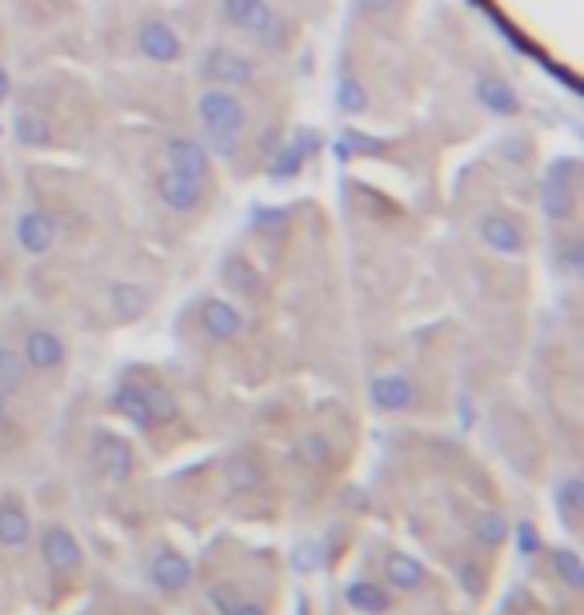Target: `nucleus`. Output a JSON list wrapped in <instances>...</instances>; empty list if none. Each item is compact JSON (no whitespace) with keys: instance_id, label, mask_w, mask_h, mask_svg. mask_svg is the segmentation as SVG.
<instances>
[{"instance_id":"nucleus-1","label":"nucleus","mask_w":584,"mask_h":615,"mask_svg":"<svg viewBox=\"0 0 584 615\" xmlns=\"http://www.w3.org/2000/svg\"><path fill=\"white\" fill-rule=\"evenodd\" d=\"M192 117H197V137L212 152L217 164H236L253 149L257 137V117H253V100L233 88H212L200 84L197 100H192Z\"/></svg>"},{"instance_id":"nucleus-2","label":"nucleus","mask_w":584,"mask_h":615,"mask_svg":"<svg viewBox=\"0 0 584 615\" xmlns=\"http://www.w3.org/2000/svg\"><path fill=\"white\" fill-rule=\"evenodd\" d=\"M217 24L224 40L257 52V57H289L301 40V24L277 0H217Z\"/></svg>"},{"instance_id":"nucleus-3","label":"nucleus","mask_w":584,"mask_h":615,"mask_svg":"<svg viewBox=\"0 0 584 615\" xmlns=\"http://www.w3.org/2000/svg\"><path fill=\"white\" fill-rule=\"evenodd\" d=\"M192 72H197L200 84H212V88H233V93H265V84L272 81L269 60L248 52V48L233 45V40H209L192 57Z\"/></svg>"},{"instance_id":"nucleus-4","label":"nucleus","mask_w":584,"mask_h":615,"mask_svg":"<svg viewBox=\"0 0 584 615\" xmlns=\"http://www.w3.org/2000/svg\"><path fill=\"white\" fill-rule=\"evenodd\" d=\"M129 45H132V57L149 60V64H161V69H173V64L188 60L185 33H180L173 16H164V12H141V16L129 24Z\"/></svg>"},{"instance_id":"nucleus-5","label":"nucleus","mask_w":584,"mask_h":615,"mask_svg":"<svg viewBox=\"0 0 584 615\" xmlns=\"http://www.w3.org/2000/svg\"><path fill=\"white\" fill-rule=\"evenodd\" d=\"M540 209L557 228L576 221L581 212V161L576 156H557L545 173V185H540Z\"/></svg>"},{"instance_id":"nucleus-6","label":"nucleus","mask_w":584,"mask_h":615,"mask_svg":"<svg viewBox=\"0 0 584 615\" xmlns=\"http://www.w3.org/2000/svg\"><path fill=\"white\" fill-rule=\"evenodd\" d=\"M152 192H156L164 212H173V216H200V212L209 209L217 185L197 180V176H188V173H176V168H164L161 164V168L152 173Z\"/></svg>"},{"instance_id":"nucleus-7","label":"nucleus","mask_w":584,"mask_h":615,"mask_svg":"<svg viewBox=\"0 0 584 615\" xmlns=\"http://www.w3.org/2000/svg\"><path fill=\"white\" fill-rule=\"evenodd\" d=\"M16 348H21V360L28 368V376H60V371L69 368V344L45 324L24 328Z\"/></svg>"},{"instance_id":"nucleus-8","label":"nucleus","mask_w":584,"mask_h":615,"mask_svg":"<svg viewBox=\"0 0 584 615\" xmlns=\"http://www.w3.org/2000/svg\"><path fill=\"white\" fill-rule=\"evenodd\" d=\"M89 460H93V468L108 484H129L137 476V452H132V443L120 431L96 428L93 443H89Z\"/></svg>"},{"instance_id":"nucleus-9","label":"nucleus","mask_w":584,"mask_h":615,"mask_svg":"<svg viewBox=\"0 0 584 615\" xmlns=\"http://www.w3.org/2000/svg\"><path fill=\"white\" fill-rule=\"evenodd\" d=\"M477 236L480 245L492 248V252H504V256H521L528 252V221L521 212H509V209H489L484 216L477 221Z\"/></svg>"},{"instance_id":"nucleus-10","label":"nucleus","mask_w":584,"mask_h":615,"mask_svg":"<svg viewBox=\"0 0 584 615\" xmlns=\"http://www.w3.org/2000/svg\"><path fill=\"white\" fill-rule=\"evenodd\" d=\"M60 216L48 209H21L16 212V221H12V240H16V248H21L24 256H48L57 252L60 245Z\"/></svg>"},{"instance_id":"nucleus-11","label":"nucleus","mask_w":584,"mask_h":615,"mask_svg":"<svg viewBox=\"0 0 584 615\" xmlns=\"http://www.w3.org/2000/svg\"><path fill=\"white\" fill-rule=\"evenodd\" d=\"M161 164L164 168H176V173H188V176H197V180L217 185V161H212V152L205 149V140L200 137L168 132L161 144Z\"/></svg>"},{"instance_id":"nucleus-12","label":"nucleus","mask_w":584,"mask_h":615,"mask_svg":"<svg viewBox=\"0 0 584 615\" xmlns=\"http://www.w3.org/2000/svg\"><path fill=\"white\" fill-rule=\"evenodd\" d=\"M197 328L217 344H233V340L245 336V308L229 296H200Z\"/></svg>"},{"instance_id":"nucleus-13","label":"nucleus","mask_w":584,"mask_h":615,"mask_svg":"<svg viewBox=\"0 0 584 615\" xmlns=\"http://www.w3.org/2000/svg\"><path fill=\"white\" fill-rule=\"evenodd\" d=\"M40 559H45V568L52 571L57 580H65L72 571H81L84 547L65 523H48L45 532H40Z\"/></svg>"},{"instance_id":"nucleus-14","label":"nucleus","mask_w":584,"mask_h":615,"mask_svg":"<svg viewBox=\"0 0 584 615\" xmlns=\"http://www.w3.org/2000/svg\"><path fill=\"white\" fill-rule=\"evenodd\" d=\"M149 580L164 595H185L192 588V559L185 552H176V547H161L149 559Z\"/></svg>"},{"instance_id":"nucleus-15","label":"nucleus","mask_w":584,"mask_h":615,"mask_svg":"<svg viewBox=\"0 0 584 615\" xmlns=\"http://www.w3.org/2000/svg\"><path fill=\"white\" fill-rule=\"evenodd\" d=\"M113 412L120 419H129L137 431H156L149 412V392H144V380H120L113 388Z\"/></svg>"},{"instance_id":"nucleus-16","label":"nucleus","mask_w":584,"mask_h":615,"mask_svg":"<svg viewBox=\"0 0 584 615\" xmlns=\"http://www.w3.org/2000/svg\"><path fill=\"white\" fill-rule=\"evenodd\" d=\"M33 540V516L16 496L0 499V547L4 552H21Z\"/></svg>"},{"instance_id":"nucleus-17","label":"nucleus","mask_w":584,"mask_h":615,"mask_svg":"<svg viewBox=\"0 0 584 615\" xmlns=\"http://www.w3.org/2000/svg\"><path fill=\"white\" fill-rule=\"evenodd\" d=\"M369 395H373V404L381 407V412H405V407H412V400H417V388H412V380L405 371H385V376L373 380Z\"/></svg>"},{"instance_id":"nucleus-18","label":"nucleus","mask_w":584,"mask_h":615,"mask_svg":"<svg viewBox=\"0 0 584 615\" xmlns=\"http://www.w3.org/2000/svg\"><path fill=\"white\" fill-rule=\"evenodd\" d=\"M552 511H557V520L569 528V532H581V511H584V480L576 472L557 480V488H552Z\"/></svg>"},{"instance_id":"nucleus-19","label":"nucleus","mask_w":584,"mask_h":615,"mask_svg":"<svg viewBox=\"0 0 584 615\" xmlns=\"http://www.w3.org/2000/svg\"><path fill=\"white\" fill-rule=\"evenodd\" d=\"M381 568H385V583L393 592H421L424 583H429V568H424L421 559L405 556V552H388Z\"/></svg>"},{"instance_id":"nucleus-20","label":"nucleus","mask_w":584,"mask_h":615,"mask_svg":"<svg viewBox=\"0 0 584 615\" xmlns=\"http://www.w3.org/2000/svg\"><path fill=\"white\" fill-rule=\"evenodd\" d=\"M344 604L361 615H388L393 612V588L373 583V580H352L349 588H344Z\"/></svg>"},{"instance_id":"nucleus-21","label":"nucleus","mask_w":584,"mask_h":615,"mask_svg":"<svg viewBox=\"0 0 584 615\" xmlns=\"http://www.w3.org/2000/svg\"><path fill=\"white\" fill-rule=\"evenodd\" d=\"M28 388V368L21 360V348L9 344V340H0V395H21Z\"/></svg>"},{"instance_id":"nucleus-22","label":"nucleus","mask_w":584,"mask_h":615,"mask_svg":"<svg viewBox=\"0 0 584 615\" xmlns=\"http://www.w3.org/2000/svg\"><path fill=\"white\" fill-rule=\"evenodd\" d=\"M224 484L236 492V496H248V492H257L265 484V472H260L257 460H248V456H233L229 464H224Z\"/></svg>"},{"instance_id":"nucleus-23","label":"nucleus","mask_w":584,"mask_h":615,"mask_svg":"<svg viewBox=\"0 0 584 615\" xmlns=\"http://www.w3.org/2000/svg\"><path fill=\"white\" fill-rule=\"evenodd\" d=\"M144 392H149V412L156 428H164V424H173V419L180 416V404H176L173 388H164V383H156V380H144Z\"/></svg>"},{"instance_id":"nucleus-24","label":"nucleus","mask_w":584,"mask_h":615,"mask_svg":"<svg viewBox=\"0 0 584 615\" xmlns=\"http://www.w3.org/2000/svg\"><path fill=\"white\" fill-rule=\"evenodd\" d=\"M472 535H477V544L480 547H497L509 540V520H504L501 511H480L477 516V523H472Z\"/></svg>"},{"instance_id":"nucleus-25","label":"nucleus","mask_w":584,"mask_h":615,"mask_svg":"<svg viewBox=\"0 0 584 615\" xmlns=\"http://www.w3.org/2000/svg\"><path fill=\"white\" fill-rule=\"evenodd\" d=\"M552 571H557V580H561L569 592H581L584 588L581 556H576L573 547H557V552H552Z\"/></svg>"},{"instance_id":"nucleus-26","label":"nucleus","mask_w":584,"mask_h":615,"mask_svg":"<svg viewBox=\"0 0 584 615\" xmlns=\"http://www.w3.org/2000/svg\"><path fill=\"white\" fill-rule=\"evenodd\" d=\"M108 304H113V312H120V316H141L149 296H144L141 288H132V284H113V288H108Z\"/></svg>"},{"instance_id":"nucleus-27","label":"nucleus","mask_w":584,"mask_h":615,"mask_svg":"<svg viewBox=\"0 0 584 615\" xmlns=\"http://www.w3.org/2000/svg\"><path fill=\"white\" fill-rule=\"evenodd\" d=\"M405 0H361L364 21H373L376 28H397Z\"/></svg>"},{"instance_id":"nucleus-28","label":"nucleus","mask_w":584,"mask_h":615,"mask_svg":"<svg viewBox=\"0 0 584 615\" xmlns=\"http://www.w3.org/2000/svg\"><path fill=\"white\" fill-rule=\"evenodd\" d=\"M245 595H241V583H217V588H209V604H212V612H221V615H233L236 612V604H241Z\"/></svg>"},{"instance_id":"nucleus-29","label":"nucleus","mask_w":584,"mask_h":615,"mask_svg":"<svg viewBox=\"0 0 584 615\" xmlns=\"http://www.w3.org/2000/svg\"><path fill=\"white\" fill-rule=\"evenodd\" d=\"M509 532L516 535V547H521V556H537L540 552V535L533 523H516V528H509Z\"/></svg>"},{"instance_id":"nucleus-30","label":"nucleus","mask_w":584,"mask_h":615,"mask_svg":"<svg viewBox=\"0 0 584 615\" xmlns=\"http://www.w3.org/2000/svg\"><path fill=\"white\" fill-rule=\"evenodd\" d=\"M233 615H269V607L260 604V600H241Z\"/></svg>"},{"instance_id":"nucleus-31","label":"nucleus","mask_w":584,"mask_h":615,"mask_svg":"<svg viewBox=\"0 0 584 615\" xmlns=\"http://www.w3.org/2000/svg\"><path fill=\"white\" fill-rule=\"evenodd\" d=\"M12 100V72L0 64V105H9Z\"/></svg>"},{"instance_id":"nucleus-32","label":"nucleus","mask_w":584,"mask_h":615,"mask_svg":"<svg viewBox=\"0 0 584 615\" xmlns=\"http://www.w3.org/2000/svg\"><path fill=\"white\" fill-rule=\"evenodd\" d=\"M460 576H465L468 592H472V595H480V588H484V580H480V571H477V568H460Z\"/></svg>"},{"instance_id":"nucleus-33","label":"nucleus","mask_w":584,"mask_h":615,"mask_svg":"<svg viewBox=\"0 0 584 615\" xmlns=\"http://www.w3.org/2000/svg\"><path fill=\"white\" fill-rule=\"evenodd\" d=\"M9 419V395H0V424Z\"/></svg>"},{"instance_id":"nucleus-34","label":"nucleus","mask_w":584,"mask_h":615,"mask_svg":"<svg viewBox=\"0 0 584 615\" xmlns=\"http://www.w3.org/2000/svg\"><path fill=\"white\" fill-rule=\"evenodd\" d=\"M0 185H4V168H0Z\"/></svg>"},{"instance_id":"nucleus-35","label":"nucleus","mask_w":584,"mask_h":615,"mask_svg":"<svg viewBox=\"0 0 584 615\" xmlns=\"http://www.w3.org/2000/svg\"><path fill=\"white\" fill-rule=\"evenodd\" d=\"M45 4H57V0H45Z\"/></svg>"}]
</instances>
